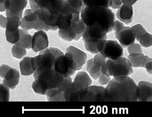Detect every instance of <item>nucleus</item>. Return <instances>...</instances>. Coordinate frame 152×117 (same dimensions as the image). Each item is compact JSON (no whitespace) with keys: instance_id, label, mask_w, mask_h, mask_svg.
Instances as JSON below:
<instances>
[{"instance_id":"1","label":"nucleus","mask_w":152,"mask_h":117,"mask_svg":"<svg viewBox=\"0 0 152 117\" xmlns=\"http://www.w3.org/2000/svg\"><path fill=\"white\" fill-rule=\"evenodd\" d=\"M137 85L128 76L114 78L105 90V102H137Z\"/></svg>"},{"instance_id":"2","label":"nucleus","mask_w":152,"mask_h":117,"mask_svg":"<svg viewBox=\"0 0 152 117\" xmlns=\"http://www.w3.org/2000/svg\"><path fill=\"white\" fill-rule=\"evenodd\" d=\"M80 19L86 25L96 24L107 34L113 30L115 16L109 8L85 6L80 13Z\"/></svg>"},{"instance_id":"3","label":"nucleus","mask_w":152,"mask_h":117,"mask_svg":"<svg viewBox=\"0 0 152 117\" xmlns=\"http://www.w3.org/2000/svg\"><path fill=\"white\" fill-rule=\"evenodd\" d=\"M34 73L35 81L32 83V89L35 93L42 95L59 87L65 78L53 67L37 70Z\"/></svg>"},{"instance_id":"4","label":"nucleus","mask_w":152,"mask_h":117,"mask_svg":"<svg viewBox=\"0 0 152 117\" xmlns=\"http://www.w3.org/2000/svg\"><path fill=\"white\" fill-rule=\"evenodd\" d=\"M102 73L107 76L118 78L131 75L133 73L131 62L125 57L106 60L102 67Z\"/></svg>"},{"instance_id":"5","label":"nucleus","mask_w":152,"mask_h":117,"mask_svg":"<svg viewBox=\"0 0 152 117\" xmlns=\"http://www.w3.org/2000/svg\"><path fill=\"white\" fill-rule=\"evenodd\" d=\"M64 54L59 49L53 47L48 48L40 51L37 56L32 57L35 70L53 67L57 58Z\"/></svg>"},{"instance_id":"6","label":"nucleus","mask_w":152,"mask_h":117,"mask_svg":"<svg viewBox=\"0 0 152 117\" xmlns=\"http://www.w3.org/2000/svg\"><path fill=\"white\" fill-rule=\"evenodd\" d=\"M86 28V24L80 19L79 21L73 22L66 28L59 29L58 34L60 38L65 41H77L82 37Z\"/></svg>"},{"instance_id":"7","label":"nucleus","mask_w":152,"mask_h":117,"mask_svg":"<svg viewBox=\"0 0 152 117\" xmlns=\"http://www.w3.org/2000/svg\"><path fill=\"white\" fill-rule=\"evenodd\" d=\"M53 68L64 77L72 76L77 71V68L70 54H66L58 57L55 61Z\"/></svg>"},{"instance_id":"8","label":"nucleus","mask_w":152,"mask_h":117,"mask_svg":"<svg viewBox=\"0 0 152 117\" xmlns=\"http://www.w3.org/2000/svg\"><path fill=\"white\" fill-rule=\"evenodd\" d=\"M0 76L4 78L3 84L12 89L15 88L19 84L20 76L19 71L9 65H2L0 66Z\"/></svg>"},{"instance_id":"9","label":"nucleus","mask_w":152,"mask_h":117,"mask_svg":"<svg viewBox=\"0 0 152 117\" xmlns=\"http://www.w3.org/2000/svg\"><path fill=\"white\" fill-rule=\"evenodd\" d=\"M105 88L90 85L83 90L79 102H105Z\"/></svg>"},{"instance_id":"10","label":"nucleus","mask_w":152,"mask_h":117,"mask_svg":"<svg viewBox=\"0 0 152 117\" xmlns=\"http://www.w3.org/2000/svg\"><path fill=\"white\" fill-rule=\"evenodd\" d=\"M107 58L102 53L97 54L93 58L87 62V71L93 79H98L102 74V67L106 62Z\"/></svg>"},{"instance_id":"11","label":"nucleus","mask_w":152,"mask_h":117,"mask_svg":"<svg viewBox=\"0 0 152 117\" xmlns=\"http://www.w3.org/2000/svg\"><path fill=\"white\" fill-rule=\"evenodd\" d=\"M123 52L122 46L117 41L107 40L101 53L107 59L114 60L123 57Z\"/></svg>"},{"instance_id":"12","label":"nucleus","mask_w":152,"mask_h":117,"mask_svg":"<svg viewBox=\"0 0 152 117\" xmlns=\"http://www.w3.org/2000/svg\"><path fill=\"white\" fill-rule=\"evenodd\" d=\"M27 3L28 0H5L4 5L6 9L7 17L17 16L21 19L23 10Z\"/></svg>"},{"instance_id":"13","label":"nucleus","mask_w":152,"mask_h":117,"mask_svg":"<svg viewBox=\"0 0 152 117\" xmlns=\"http://www.w3.org/2000/svg\"><path fill=\"white\" fill-rule=\"evenodd\" d=\"M115 37L123 47H127L135 43L136 39L135 31L129 27H123L116 31Z\"/></svg>"},{"instance_id":"14","label":"nucleus","mask_w":152,"mask_h":117,"mask_svg":"<svg viewBox=\"0 0 152 117\" xmlns=\"http://www.w3.org/2000/svg\"><path fill=\"white\" fill-rule=\"evenodd\" d=\"M86 26V30L82 36L83 41L107 39V33L100 26L96 24Z\"/></svg>"},{"instance_id":"15","label":"nucleus","mask_w":152,"mask_h":117,"mask_svg":"<svg viewBox=\"0 0 152 117\" xmlns=\"http://www.w3.org/2000/svg\"><path fill=\"white\" fill-rule=\"evenodd\" d=\"M49 45L48 37L43 30H38L32 36L31 47L34 52H38L48 48Z\"/></svg>"},{"instance_id":"16","label":"nucleus","mask_w":152,"mask_h":117,"mask_svg":"<svg viewBox=\"0 0 152 117\" xmlns=\"http://www.w3.org/2000/svg\"><path fill=\"white\" fill-rule=\"evenodd\" d=\"M66 52L69 53L72 58L77 70L81 69L83 66L86 63L87 55L85 52L73 46H70L67 48Z\"/></svg>"},{"instance_id":"17","label":"nucleus","mask_w":152,"mask_h":117,"mask_svg":"<svg viewBox=\"0 0 152 117\" xmlns=\"http://www.w3.org/2000/svg\"><path fill=\"white\" fill-rule=\"evenodd\" d=\"M138 102H152V83L141 81L137 85Z\"/></svg>"},{"instance_id":"18","label":"nucleus","mask_w":152,"mask_h":117,"mask_svg":"<svg viewBox=\"0 0 152 117\" xmlns=\"http://www.w3.org/2000/svg\"><path fill=\"white\" fill-rule=\"evenodd\" d=\"M116 16L119 20L126 24H131L133 19L132 6L123 4L118 10Z\"/></svg>"},{"instance_id":"19","label":"nucleus","mask_w":152,"mask_h":117,"mask_svg":"<svg viewBox=\"0 0 152 117\" xmlns=\"http://www.w3.org/2000/svg\"><path fill=\"white\" fill-rule=\"evenodd\" d=\"M92 80L87 73L80 71L75 76L72 85L77 91H82L91 85Z\"/></svg>"},{"instance_id":"20","label":"nucleus","mask_w":152,"mask_h":117,"mask_svg":"<svg viewBox=\"0 0 152 117\" xmlns=\"http://www.w3.org/2000/svg\"><path fill=\"white\" fill-rule=\"evenodd\" d=\"M38 19L37 14L32 9L26 10L21 19V27L26 30L32 29L33 24Z\"/></svg>"},{"instance_id":"21","label":"nucleus","mask_w":152,"mask_h":117,"mask_svg":"<svg viewBox=\"0 0 152 117\" xmlns=\"http://www.w3.org/2000/svg\"><path fill=\"white\" fill-rule=\"evenodd\" d=\"M107 40H86L83 41L86 50L91 54H97L101 53Z\"/></svg>"},{"instance_id":"22","label":"nucleus","mask_w":152,"mask_h":117,"mask_svg":"<svg viewBox=\"0 0 152 117\" xmlns=\"http://www.w3.org/2000/svg\"><path fill=\"white\" fill-rule=\"evenodd\" d=\"M148 58V56L144 55L142 53H132L128 56V59L133 67H144Z\"/></svg>"},{"instance_id":"23","label":"nucleus","mask_w":152,"mask_h":117,"mask_svg":"<svg viewBox=\"0 0 152 117\" xmlns=\"http://www.w3.org/2000/svg\"><path fill=\"white\" fill-rule=\"evenodd\" d=\"M21 73L23 75H30L35 72V67L32 62V57H26L20 63Z\"/></svg>"},{"instance_id":"24","label":"nucleus","mask_w":152,"mask_h":117,"mask_svg":"<svg viewBox=\"0 0 152 117\" xmlns=\"http://www.w3.org/2000/svg\"><path fill=\"white\" fill-rule=\"evenodd\" d=\"M6 33L16 32L19 30L21 26V19L17 16H8L7 17Z\"/></svg>"},{"instance_id":"25","label":"nucleus","mask_w":152,"mask_h":117,"mask_svg":"<svg viewBox=\"0 0 152 117\" xmlns=\"http://www.w3.org/2000/svg\"><path fill=\"white\" fill-rule=\"evenodd\" d=\"M20 39L16 44L26 49H31L32 44V36L29 34L27 30L23 29H20Z\"/></svg>"},{"instance_id":"26","label":"nucleus","mask_w":152,"mask_h":117,"mask_svg":"<svg viewBox=\"0 0 152 117\" xmlns=\"http://www.w3.org/2000/svg\"><path fill=\"white\" fill-rule=\"evenodd\" d=\"M46 95L48 101L50 102H65L63 93L59 91L57 88L50 90Z\"/></svg>"},{"instance_id":"27","label":"nucleus","mask_w":152,"mask_h":117,"mask_svg":"<svg viewBox=\"0 0 152 117\" xmlns=\"http://www.w3.org/2000/svg\"><path fill=\"white\" fill-rule=\"evenodd\" d=\"M112 0H88L84 4L85 6L87 7H111Z\"/></svg>"},{"instance_id":"28","label":"nucleus","mask_w":152,"mask_h":117,"mask_svg":"<svg viewBox=\"0 0 152 117\" xmlns=\"http://www.w3.org/2000/svg\"><path fill=\"white\" fill-rule=\"evenodd\" d=\"M12 53L13 57L15 58L22 59L26 55L27 52L26 48L20 46V45L15 44L12 46Z\"/></svg>"},{"instance_id":"29","label":"nucleus","mask_w":152,"mask_h":117,"mask_svg":"<svg viewBox=\"0 0 152 117\" xmlns=\"http://www.w3.org/2000/svg\"><path fill=\"white\" fill-rule=\"evenodd\" d=\"M66 1L71 8L79 11L80 13L85 7L83 0H66Z\"/></svg>"},{"instance_id":"30","label":"nucleus","mask_w":152,"mask_h":117,"mask_svg":"<svg viewBox=\"0 0 152 117\" xmlns=\"http://www.w3.org/2000/svg\"><path fill=\"white\" fill-rule=\"evenodd\" d=\"M138 41L141 46L144 48L151 47L152 46V34L147 32L140 37Z\"/></svg>"},{"instance_id":"31","label":"nucleus","mask_w":152,"mask_h":117,"mask_svg":"<svg viewBox=\"0 0 152 117\" xmlns=\"http://www.w3.org/2000/svg\"><path fill=\"white\" fill-rule=\"evenodd\" d=\"M10 91L9 88L5 85L0 84V102L10 101Z\"/></svg>"},{"instance_id":"32","label":"nucleus","mask_w":152,"mask_h":117,"mask_svg":"<svg viewBox=\"0 0 152 117\" xmlns=\"http://www.w3.org/2000/svg\"><path fill=\"white\" fill-rule=\"evenodd\" d=\"M132 28L135 31L136 39L137 41L139 40V39L142 35L147 33V31L144 29V27L140 24L135 25L132 27Z\"/></svg>"},{"instance_id":"33","label":"nucleus","mask_w":152,"mask_h":117,"mask_svg":"<svg viewBox=\"0 0 152 117\" xmlns=\"http://www.w3.org/2000/svg\"><path fill=\"white\" fill-rule=\"evenodd\" d=\"M57 0H34V2L40 8L47 9L51 4L56 1Z\"/></svg>"},{"instance_id":"34","label":"nucleus","mask_w":152,"mask_h":117,"mask_svg":"<svg viewBox=\"0 0 152 117\" xmlns=\"http://www.w3.org/2000/svg\"><path fill=\"white\" fill-rule=\"evenodd\" d=\"M127 50L129 54L132 53H140L142 52L141 45L139 44L134 43L128 46Z\"/></svg>"},{"instance_id":"35","label":"nucleus","mask_w":152,"mask_h":117,"mask_svg":"<svg viewBox=\"0 0 152 117\" xmlns=\"http://www.w3.org/2000/svg\"><path fill=\"white\" fill-rule=\"evenodd\" d=\"M111 80L110 76H107L106 75L102 73L100 78H98V82L102 85L108 84Z\"/></svg>"},{"instance_id":"36","label":"nucleus","mask_w":152,"mask_h":117,"mask_svg":"<svg viewBox=\"0 0 152 117\" xmlns=\"http://www.w3.org/2000/svg\"><path fill=\"white\" fill-rule=\"evenodd\" d=\"M123 4L122 0H112L111 7L114 9H117L120 8Z\"/></svg>"},{"instance_id":"37","label":"nucleus","mask_w":152,"mask_h":117,"mask_svg":"<svg viewBox=\"0 0 152 117\" xmlns=\"http://www.w3.org/2000/svg\"><path fill=\"white\" fill-rule=\"evenodd\" d=\"M144 68H146L147 72L150 74L152 75V59L148 58L147 62L144 65Z\"/></svg>"},{"instance_id":"38","label":"nucleus","mask_w":152,"mask_h":117,"mask_svg":"<svg viewBox=\"0 0 152 117\" xmlns=\"http://www.w3.org/2000/svg\"><path fill=\"white\" fill-rule=\"evenodd\" d=\"M124 26L123 22H121L118 20H116L114 21V26H113V30L116 31L119 29L121 28H122Z\"/></svg>"},{"instance_id":"39","label":"nucleus","mask_w":152,"mask_h":117,"mask_svg":"<svg viewBox=\"0 0 152 117\" xmlns=\"http://www.w3.org/2000/svg\"><path fill=\"white\" fill-rule=\"evenodd\" d=\"M7 22V17H4L1 15H0V27H1V28L5 29L6 28Z\"/></svg>"},{"instance_id":"40","label":"nucleus","mask_w":152,"mask_h":117,"mask_svg":"<svg viewBox=\"0 0 152 117\" xmlns=\"http://www.w3.org/2000/svg\"><path fill=\"white\" fill-rule=\"evenodd\" d=\"M137 1H138V0H122L123 4L132 6L134 4H135Z\"/></svg>"},{"instance_id":"41","label":"nucleus","mask_w":152,"mask_h":117,"mask_svg":"<svg viewBox=\"0 0 152 117\" xmlns=\"http://www.w3.org/2000/svg\"><path fill=\"white\" fill-rule=\"evenodd\" d=\"M6 11V9L4 6V3L0 4V11Z\"/></svg>"},{"instance_id":"42","label":"nucleus","mask_w":152,"mask_h":117,"mask_svg":"<svg viewBox=\"0 0 152 117\" xmlns=\"http://www.w3.org/2000/svg\"><path fill=\"white\" fill-rule=\"evenodd\" d=\"M5 0H0V4H3Z\"/></svg>"},{"instance_id":"43","label":"nucleus","mask_w":152,"mask_h":117,"mask_svg":"<svg viewBox=\"0 0 152 117\" xmlns=\"http://www.w3.org/2000/svg\"><path fill=\"white\" fill-rule=\"evenodd\" d=\"M88 0H83V4H85V3H86L88 1Z\"/></svg>"}]
</instances>
